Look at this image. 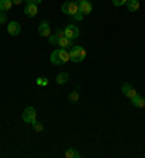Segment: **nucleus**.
<instances>
[{
  "instance_id": "9d476101",
  "label": "nucleus",
  "mask_w": 145,
  "mask_h": 158,
  "mask_svg": "<svg viewBox=\"0 0 145 158\" xmlns=\"http://www.w3.org/2000/svg\"><path fill=\"white\" fill-rule=\"evenodd\" d=\"M78 7H80V12H81L83 15H90L93 10V6L92 3L89 2V0H86V2H83V3H80L78 5Z\"/></svg>"
},
{
  "instance_id": "f257e3e1",
  "label": "nucleus",
  "mask_w": 145,
  "mask_h": 158,
  "mask_svg": "<svg viewBox=\"0 0 145 158\" xmlns=\"http://www.w3.org/2000/svg\"><path fill=\"white\" fill-rule=\"evenodd\" d=\"M70 61V52L67 49H55L52 54H51V62L54 65H61V64H65V62Z\"/></svg>"
},
{
  "instance_id": "cd10ccee",
  "label": "nucleus",
  "mask_w": 145,
  "mask_h": 158,
  "mask_svg": "<svg viewBox=\"0 0 145 158\" xmlns=\"http://www.w3.org/2000/svg\"><path fill=\"white\" fill-rule=\"evenodd\" d=\"M0 13H2V10H0Z\"/></svg>"
},
{
  "instance_id": "39448f33",
  "label": "nucleus",
  "mask_w": 145,
  "mask_h": 158,
  "mask_svg": "<svg viewBox=\"0 0 145 158\" xmlns=\"http://www.w3.org/2000/svg\"><path fill=\"white\" fill-rule=\"evenodd\" d=\"M64 35L67 36L68 39H76L78 38V35H80V31H78L77 26H74V25H68L67 28L64 29Z\"/></svg>"
},
{
  "instance_id": "9b49d317",
  "label": "nucleus",
  "mask_w": 145,
  "mask_h": 158,
  "mask_svg": "<svg viewBox=\"0 0 145 158\" xmlns=\"http://www.w3.org/2000/svg\"><path fill=\"white\" fill-rule=\"evenodd\" d=\"M63 36H65L64 35V31H61V29H57V32L54 35H49L48 38H49V44H52V45H57L58 41L63 38Z\"/></svg>"
},
{
  "instance_id": "423d86ee",
  "label": "nucleus",
  "mask_w": 145,
  "mask_h": 158,
  "mask_svg": "<svg viewBox=\"0 0 145 158\" xmlns=\"http://www.w3.org/2000/svg\"><path fill=\"white\" fill-rule=\"evenodd\" d=\"M122 93H123L126 97H129V99H134V97L138 94L136 90L130 86L129 83H123V84H122Z\"/></svg>"
},
{
  "instance_id": "f03ea898",
  "label": "nucleus",
  "mask_w": 145,
  "mask_h": 158,
  "mask_svg": "<svg viewBox=\"0 0 145 158\" xmlns=\"http://www.w3.org/2000/svg\"><path fill=\"white\" fill-rule=\"evenodd\" d=\"M86 49L83 48V47H71V51H70V61L72 62H81L84 61V58H86Z\"/></svg>"
},
{
  "instance_id": "f8f14e48",
  "label": "nucleus",
  "mask_w": 145,
  "mask_h": 158,
  "mask_svg": "<svg viewBox=\"0 0 145 158\" xmlns=\"http://www.w3.org/2000/svg\"><path fill=\"white\" fill-rule=\"evenodd\" d=\"M132 100V105L135 106V107H144L145 106V99L142 96H139V94H136L134 99H130Z\"/></svg>"
},
{
  "instance_id": "1a4fd4ad",
  "label": "nucleus",
  "mask_w": 145,
  "mask_h": 158,
  "mask_svg": "<svg viewBox=\"0 0 145 158\" xmlns=\"http://www.w3.org/2000/svg\"><path fill=\"white\" fill-rule=\"evenodd\" d=\"M36 13H38V6L32 5V3H28V5L25 6V15L28 18H34Z\"/></svg>"
},
{
  "instance_id": "dca6fc26",
  "label": "nucleus",
  "mask_w": 145,
  "mask_h": 158,
  "mask_svg": "<svg viewBox=\"0 0 145 158\" xmlns=\"http://www.w3.org/2000/svg\"><path fill=\"white\" fill-rule=\"evenodd\" d=\"M126 6H128L129 12H135V10L139 9V0H128Z\"/></svg>"
},
{
  "instance_id": "a211bd4d",
  "label": "nucleus",
  "mask_w": 145,
  "mask_h": 158,
  "mask_svg": "<svg viewBox=\"0 0 145 158\" xmlns=\"http://www.w3.org/2000/svg\"><path fill=\"white\" fill-rule=\"evenodd\" d=\"M36 84H38V86H48V78H47V77H38V78H36Z\"/></svg>"
},
{
  "instance_id": "aec40b11",
  "label": "nucleus",
  "mask_w": 145,
  "mask_h": 158,
  "mask_svg": "<svg viewBox=\"0 0 145 158\" xmlns=\"http://www.w3.org/2000/svg\"><path fill=\"white\" fill-rule=\"evenodd\" d=\"M34 125V129L36 131V132H41V131L44 129V125L41 123V122H35V123H32Z\"/></svg>"
},
{
  "instance_id": "ddd939ff",
  "label": "nucleus",
  "mask_w": 145,
  "mask_h": 158,
  "mask_svg": "<svg viewBox=\"0 0 145 158\" xmlns=\"http://www.w3.org/2000/svg\"><path fill=\"white\" fill-rule=\"evenodd\" d=\"M57 45H60L63 49H68V48H71V39H68L67 36H63V38L58 41Z\"/></svg>"
},
{
  "instance_id": "b1692460",
  "label": "nucleus",
  "mask_w": 145,
  "mask_h": 158,
  "mask_svg": "<svg viewBox=\"0 0 145 158\" xmlns=\"http://www.w3.org/2000/svg\"><path fill=\"white\" fill-rule=\"evenodd\" d=\"M12 2H13V5H20V3H22V2H23V0H12Z\"/></svg>"
},
{
  "instance_id": "7ed1b4c3",
  "label": "nucleus",
  "mask_w": 145,
  "mask_h": 158,
  "mask_svg": "<svg viewBox=\"0 0 145 158\" xmlns=\"http://www.w3.org/2000/svg\"><path fill=\"white\" fill-rule=\"evenodd\" d=\"M22 119H23V122H26V123H35V122H36V110H35V107L28 106V107L23 110V113H22Z\"/></svg>"
},
{
  "instance_id": "f3484780",
  "label": "nucleus",
  "mask_w": 145,
  "mask_h": 158,
  "mask_svg": "<svg viewBox=\"0 0 145 158\" xmlns=\"http://www.w3.org/2000/svg\"><path fill=\"white\" fill-rule=\"evenodd\" d=\"M65 157H67V158H80V157H81V154L78 152L77 149L68 148L67 151H65Z\"/></svg>"
},
{
  "instance_id": "412c9836",
  "label": "nucleus",
  "mask_w": 145,
  "mask_h": 158,
  "mask_svg": "<svg viewBox=\"0 0 145 158\" xmlns=\"http://www.w3.org/2000/svg\"><path fill=\"white\" fill-rule=\"evenodd\" d=\"M112 3L115 6H123L128 3V0H112Z\"/></svg>"
},
{
  "instance_id": "6e6552de",
  "label": "nucleus",
  "mask_w": 145,
  "mask_h": 158,
  "mask_svg": "<svg viewBox=\"0 0 145 158\" xmlns=\"http://www.w3.org/2000/svg\"><path fill=\"white\" fill-rule=\"evenodd\" d=\"M7 32H9V35H12V36H16V35L20 34V25L18 23V22H10L9 25H7Z\"/></svg>"
},
{
  "instance_id": "4468645a",
  "label": "nucleus",
  "mask_w": 145,
  "mask_h": 158,
  "mask_svg": "<svg viewBox=\"0 0 145 158\" xmlns=\"http://www.w3.org/2000/svg\"><path fill=\"white\" fill-rule=\"evenodd\" d=\"M12 6H13V2H12V0H0V10H2V12L10 10Z\"/></svg>"
},
{
  "instance_id": "6ab92c4d",
  "label": "nucleus",
  "mask_w": 145,
  "mask_h": 158,
  "mask_svg": "<svg viewBox=\"0 0 145 158\" xmlns=\"http://www.w3.org/2000/svg\"><path fill=\"white\" fill-rule=\"evenodd\" d=\"M78 91H72V93H70V96H68V100L71 102V103H76V102L78 100Z\"/></svg>"
},
{
  "instance_id": "393cba45",
  "label": "nucleus",
  "mask_w": 145,
  "mask_h": 158,
  "mask_svg": "<svg viewBox=\"0 0 145 158\" xmlns=\"http://www.w3.org/2000/svg\"><path fill=\"white\" fill-rule=\"evenodd\" d=\"M42 0H32V5H35V6H38L39 3H41Z\"/></svg>"
},
{
  "instance_id": "2eb2a0df",
  "label": "nucleus",
  "mask_w": 145,
  "mask_h": 158,
  "mask_svg": "<svg viewBox=\"0 0 145 158\" xmlns=\"http://www.w3.org/2000/svg\"><path fill=\"white\" fill-rule=\"evenodd\" d=\"M68 80H70V76H68V73H60L57 76V84H65V83H68Z\"/></svg>"
},
{
  "instance_id": "a878e982",
  "label": "nucleus",
  "mask_w": 145,
  "mask_h": 158,
  "mask_svg": "<svg viewBox=\"0 0 145 158\" xmlns=\"http://www.w3.org/2000/svg\"><path fill=\"white\" fill-rule=\"evenodd\" d=\"M83 2H86V0H76V3H78V5H80V3H83Z\"/></svg>"
},
{
  "instance_id": "20e7f679",
  "label": "nucleus",
  "mask_w": 145,
  "mask_h": 158,
  "mask_svg": "<svg viewBox=\"0 0 145 158\" xmlns=\"http://www.w3.org/2000/svg\"><path fill=\"white\" fill-rule=\"evenodd\" d=\"M61 10H63L65 15L74 16L80 9H78V3H76V2H65V3H63V6H61Z\"/></svg>"
},
{
  "instance_id": "bb28decb",
  "label": "nucleus",
  "mask_w": 145,
  "mask_h": 158,
  "mask_svg": "<svg viewBox=\"0 0 145 158\" xmlns=\"http://www.w3.org/2000/svg\"><path fill=\"white\" fill-rule=\"evenodd\" d=\"M23 2H26V5H28V3H32V0H23Z\"/></svg>"
},
{
  "instance_id": "0eeeda50",
  "label": "nucleus",
  "mask_w": 145,
  "mask_h": 158,
  "mask_svg": "<svg viewBox=\"0 0 145 158\" xmlns=\"http://www.w3.org/2000/svg\"><path fill=\"white\" fill-rule=\"evenodd\" d=\"M38 32L41 36H49L51 35V28H49V23L47 20H42L41 25L38 26Z\"/></svg>"
},
{
  "instance_id": "4be33fe9",
  "label": "nucleus",
  "mask_w": 145,
  "mask_h": 158,
  "mask_svg": "<svg viewBox=\"0 0 145 158\" xmlns=\"http://www.w3.org/2000/svg\"><path fill=\"white\" fill-rule=\"evenodd\" d=\"M6 20H7V15H6L5 12H2V13H0V25L6 23Z\"/></svg>"
},
{
  "instance_id": "5701e85b",
  "label": "nucleus",
  "mask_w": 145,
  "mask_h": 158,
  "mask_svg": "<svg viewBox=\"0 0 145 158\" xmlns=\"http://www.w3.org/2000/svg\"><path fill=\"white\" fill-rule=\"evenodd\" d=\"M78 9H80V7H78ZM83 16H84V15H83L81 12L78 10L77 13H76V15H74V16H72V19H76V20H81V19H83Z\"/></svg>"
}]
</instances>
